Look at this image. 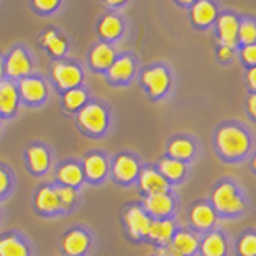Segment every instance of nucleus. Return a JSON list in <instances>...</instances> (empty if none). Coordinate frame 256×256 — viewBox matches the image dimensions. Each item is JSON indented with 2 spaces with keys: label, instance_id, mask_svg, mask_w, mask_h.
Segmentation results:
<instances>
[{
  "label": "nucleus",
  "instance_id": "obj_12",
  "mask_svg": "<svg viewBox=\"0 0 256 256\" xmlns=\"http://www.w3.org/2000/svg\"><path fill=\"white\" fill-rule=\"evenodd\" d=\"M202 252L205 256H222L226 253V242H224V238L220 234L213 232V234H210L204 240Z\"/></svg>",
  "mask_w": 256,
  "mask_h": 256
},
{
  "label": "nucleus",
  "instance_id": "obj_30",
  "mask_svg": "<svg viewBox=\"0 0 256 256\" xmlns=\"http://www.w3.org/2000/svg\"><path fill=\"white\" fill-rule=\"evenodd\" d=\"M60 178L68 184H77L82 180V172H80V168L77 165H66L61 168Z\"/></svg>",
  "mask_w": 256,
  "mask_h": 256
},
{
  "label": "nucleus",
  "instance_id": "obj_39",
  "mask_svg": "<svg viewBox=\"0 0 256 256\" xmlns=\"http://www.w3.org/2000/svg\"><path fill=\"white\" fill-rule=\"evenodd\" d=\"M248 110H250V114L253 117H256V93H253L250 98H248Z\"/></svg>",
  "mask_w": 256,
  "mask_h": 256
},
{
  "label": "nucleus",
  "instance_id": "obj_28",
  "mask_svg": "<svg viewBox=\"0 0 256 256\" xmlns=\"http://www.w3.org/2000/svg\"><path fill=\"white\" fill-rule=\"evenodd\" d=\"M120 29H122V24L120 21L116 18V16H106L102 21H101V26H100V30L104 37H116Z\"/></svg>",
  "mask_w": 256,
  "mask_h": 256
},
{
  "label": "nucleus",
  "instance_id": "obj_27",
  "mask_svg": "<svg viewBox=\"0 0 256 256\" xmlns=\"http://www.w3.org/2000/svg\"><path fill=\"white\" fill-rule=\"evenodd\" d=\"M29 162L32 165V168L37 172L44 170L48 164V157H46V152L42 148H30L29 149Z\"/></svg>",
  "mask_w": 256,
  "mask_h": 256
},
{
  "label": "nucleus",
  "instance_id": "obj_40",
  "mask_svg": "<svg viewBox=\"0 0 256 256\" xmlns=\"http://www.w3.org/2000/svg\"><path fill=\"white\" fill-rule=\"evenodd\" d=\"M218 54H220V58H221V60H229L230 56H232V48H230V46H226V45H222V46L220 48Z\"/></svg>",
  "mask_w": 256,
  "mask_h": 256
},
{
  "label": "nucleus",
  "instance_id": "obj_42",
  "mask_svg": "<svg viewBox=\"0 0 256 256\" xmlns=\"http://www.w3.org/2000/svg\"><path fill=\"white\" fill-rule=\"evenodd\" d=\"M253 165H254V168H256V157H254V160H253Z\"/></svg>",
  "mask_w": 256,
  "mask_h": 256
},
{
  "label": "nucleus",
  "instance_id": "obj_21",
  "mask_svg": "<svg viewBox=\"0 0 256 256\" xmlns=\"http://www.w3.org/2000/svg\"><path fill=\"white\" fill-rule=\"evenodd\" d=\"M114 60V52L108 45H98L92 52V62L96 68H106Z\"/></svg>",
  "mask_w": 256,
  "mask_h": 256
},
{
  "label": "nucleus",
  "instance_id": "obj_11",
  "mask_svg": "<svg viewBox=\"0 0 256 256\" xmlns=\"http://www.w3.org/2000/svg\"><path fill=\"white\" fill-rule=\"evenodd\" d=\"M62 245H64V250H66L69 254H78L86 248L88 238H86V236L84 234V232L74 230V232H70V234L66 236Z\"/></svg>",
  "mask_w": 256,
  "mask_h": 256
},
{
  "label": "nucleus",
  "instance_id": "obj_32",
  "mask_svg": "<svg viewBox=\"0 0 256 256\" xmlns=\"http://www.w3.org/2000/svg\"><path fill=\"white\" fill-rule=\"evenodd\" d=\"M238 252L244 256H256V236L246 234L238 244Z\"/></svg>",
  "mask_w": 256,
  "mask_h": 256
},
{
  "label": "nucleus",
  "instance_id": "obj_37",
  "mask_svg": "<svg viewBox=\"0 0 256 256\" xmlns=\"http://www.w3.org/2000/svg\"><path fill=\"white\" fill-rule=\"evenodd\" d=\"M36 5L38 8H42V10H52V8L56 6V0H46V2H44V0H37Z\"/></svg>",
  "mask_w": 256,
  "mask_h": 256
},
{
  "label": "nucleus",
  "instance_id": "obj_7",
  "mask_svg": "<svg viewBox=\"0 0 256 256\" xmlns=\"http://www.w3.org/2000/svg\"><path fill=\"white\" fill-rule=\"evenodd\" d=\"M126 224L134 236H141V234H148L150 221L140 208H132L126 213Z\"/></svg>",
  "mask_w": 256,
  "mask_h": 256
},
{
  "label": "nucleus",
  "instance_id": "obj_23",
  "mask_svg": "<svg viewBox=\"0 0 256 256\" xmlns=\"http://www.w3.org/2000/svg\"><path fill=\"white\" fill-rule=\"evenodd\" d=\"M85 168L90 178H101L104 172H106V162H104V158L100 156H92L86 158Z\"/></svg>",
  "mask_w": 256,
  "mask_h": 256
},
{
  "label": "nucleus",
  "instance_id": "obj_10",
  "mask_svg": "<svg viewBox=\"0 0 256 256\" xmlns=\"http://www.w3.org/2000/svg\"><path fill=\"white\" fill-rule=\"evenodd\" d=\"M6 69L12 76H21V74H28L30 69V64L28 56L24 54L21 50H16L12 53V56L8 58Z\"/></svg>",
  "mask_w": 256,
  "mask_h": 256
},
{
  "label": "nucleus",
  "instance_id": "obj_24",
  "mask_svg": "<svg viewBox=\"0 0 256 256\" xmlns=\"http://www.w3.org/2000/svg\"><path fill=\"white\" fill-rule=\"evenodd\" d=\"M133 72V62L130 58H120L110 68V76L114 78H126Z\"/></svg>",
  "mask_w": 256,
  "mask_h": 256
},
{
  "label": "nucleus",
  "instance_id": "obj_19",
  "mask_svg": "<svg viewBox=\"0 0 256 256\" xmlns=\"http://www.w3.org/2000/svg\"><path fill=\"white\" fill-rule=\"evenodd\" d=\"M148 234L152 238L158 240V242H166V240L170 238L173 234V224L170 221H165V220L164 221H154V222H150Z\"/></svg>",
  "mask_w": 256,
  "mask_h": 256
},
{
  "label": "nucleus",
  "instance_id": "obj_14",
  "mask_svg": "<svg viewBox=\"0 0 256 256\" xmlns=\"http://www.w3.org/2000/svg\"><path fill=\"white\" fill-rule=\"evenodd\" d=\"M172 246L181 256L182 254H190L197 248V240H196L194 236L189 234V232H180V234L174 236Z\"/></svg>",
  "mask_w": 256,
  "mask_h": 256
},
{
  "label": "nucleus",
  "instance_id": "obj_4",
  "mask_svg": "<svg viewBox=\"0 0 256 256\" xmlns=\"http://www.w3.org/2000/svg\"><path fill=\"white\" fill-rule=\"evenodd\" d=\"M218 29H220L222 45L232 48V45L236 44V40L238 37V22L236 20V16L222 14L218 21Z\"/></svg>",
  "mask_w": 256,
  "mask_h": 256
},
{
  "label": "nucleus",
  "instance_id": "obj_31",
  "mask_svg": "<svg viewBox=\"0 0 256 256\" xmlns=\"http://www.w3.org/2000/svg\"><path fill=\"white\" fill-rule=\"evenodd\" d=\"M44 42H45V45L50 46V50L54 54H61V53H64V50H66V44H64V40L56 36L53 30L46 32L45 37H44Z\"/></svg>",
  "mask_w": 256,
  "mask_h": 256
},
{
  "label": "nucleus",
  "instance_id": "obj_35",
  "mask_svg": "<svg viewBox=\"0 0 256 256\" xmlns=\"http://www.w3.org/2000/svg\"><path fill=\"white\" fill-rule=\"evenodd\" d=\"M242 56L248 64H256V44L246 45L242 50Z\"/></svg>",
  "mask_w": 256,
  "mask_h": 256
},
{
  "label": "nucleus",
  "instance_id": "obj_38",
  "mask_svg": "<svg viewBox=\"0 0 256 256\" xmlns=\"http://www.w3.org/2000/svg\"><path fill=\"white\" fill-rule=\"evenodd\" d=\"M246 80H248V85H250V86L253 88V90H256V66L248 70Z\"/></svg>",
  "mask_w": 256,
  "mask_h": 256
},
{
  "label": "nucleus",
  "instance_id": "obj_43",
  "mask_svg": "<svg viewBox=\"0 0 256 256\" xmlns=\"http://www.w3.org/2000/svg\"><path fill=\"white\" fill-rule=\"evenodd\" d=\"M0 74H2V64H0Z\"/></svg>",
  "mask_w": 256,
  "mask_h": 256
},
{
  "label": "nucleus",
  "instance_id": "obj_17",
  "mask_svg": "<svg viewBox=\"0 0 256 256\" xmlns=\"http://www.w3.org/2000/svg\"><path fill=\"white\" fill-rule=\"evenodd\" d=\"M16 90L12 84L0 82V110L12 112L16 106Z\"/></svg>",
  "mask_w": 256,
  "mask_h": 256
},
{
  "label": "nucleus",
  "instance_id": "obj_26",
  "mask_svg": "<svg viewBox=\"0 0 256 256\" xmlns=\"http://www.w3.org/2000/svg\"><path fill=\"white\" fill-rule=\"evenodd\" d=\"M192 152H194V146L188 140H176L170 144V154L173 157L186 158L190 157Z\"/></svg>",
  "mask_w": 256,
  "mask_h": 256
},
{
  "label": "nucleus",
  "instance_id": "obj_15",
  "mask_svg": "<svg viewBox=\"0 0 256 256\" xmlns=\"http://www.w3.org/2000/svg\"><path fill=\"white\" fill-rule=\"evenodd\" d=\"M190 220L197 228H210L214 221V212L208 205H197L190 213Z\"/></svg>",
  "mask_w": 256,
  "mask_h": 256
},
{
  "label": "nucleus",
  "instance_id": "obj_1",
  "mask_svg": "<svg viewBox=\"0 0 256 256\" xmlns=\"http://www.w3.org/2000/svg\"><path fill=\"white\" fill-rule=\"evenodd\" d=\"M218 146L221 152L228 157H237L240 154H245L250 141L244 130L237 126H224L218 133Z\"/></svg>",
  "mask_w": 256,
  "mask_h": 256
},
{
  "label": "nucleus",
  "instance_id": "obj_29",
  "mask_svg": "<svg viewBox=\"0 0 256 256\" xmlns=\"http://www.w3.org/2000/svg\"><path fill=\"white\" fill-rule=\"evenodd\" d=\"M238 38L246 45H252L256 40V26L252 21H244L242 24H238Z\"/></svg>",
  "mask_w": 256,
  "mask_h": 256
},
{
  "label": "nucleus",
  "instance_id": "obj_22",
  "mask_svg": "<svg viewBox=\"0 0 256 256\" xmlns=\"http://www.w3.org/2000/svg\"><path fill=\"white\" fill-rule=\"evenodd\" d=\"M37 205L42 208V210H56L60 205V200L56 192L52 189H42L38 192V197H37Z\"/></svg>",
  "mask_w": 256,
  "mask_h": 256
},
{
  "label": "nucleus",
  "instance_id": "obj_25",
  "mask_svg": "<svg viewBox=\"0 0 256 256\" xmlns=\"http://www.w3.org/2000/svg\"><path fill=\"white\" fill-rule=\"evenodd\" d=\"M160 170H162L168 178L176 180L184 173V165L180 162V160L166 158V160H162V164H160Z\"/></svg>",
  "mask_w": 256,
  "mask_h": 256
},
{
  "label": "nucleus",
  "instance_id": "obj_41",
  "mask_svg": "<svg viewBox=\"0 0 256 256\" xmlns=\"http://www.w3.org/2000/svg\"><path fill=\"white\" fill-rule=\"evenodd\" d=\"M6 184H8V176H6L5 172L0 170V192H2L6 188Z\"/></svg>",
  "mask_w": 256,
  "mask_h": 256
},
{
  "label": "nucleus",
  "instance_id": "obj_13",
  "mask_svg": "<svg viewBox=\"0 0 256 256\" xmlns=\"http://www.w3.org/2000/svg\"><path fill=\"white\" fill-rule=\"evenodd\" d=\"M114 172H116L117 178L128 181L136 174V172H138V165H136V162L132 157L122 156L117 158V162L114 165Z\"/></svg>",
  "mask_w": 256,
  "mask_h": 256
},
{
  "label": "nucleus",
  "instance_id": "obj_3",
  "mask_svg": "<svg viewBox=\"0 0 256 256\" xmlns=\"http://www.w3.org/2000/svg\"><path fill=\"white\" fill-rule=\"evenodd\" d=\"M78 117L82 125L92 132H101L106 126V112L100 106H96V104H90V106L84 108L80 110Z\"/></svg>",
  "mask_w": 256,
  "mask_h": 256
},
{
  "label": "nucleus",
  "instance_id": "obj_18",
  "mask_svg": "<svg viewBox=\"0 0 256 256\" xmlns=\"http://www.w3.org/2000/svg\"><path fill=\"white\" fill-rule=\"evenodd\" d=\"M21 92L30 101H38L44 98L45 94V86L44 84L37 78H26L21 84Z\"/></svg>",
  "mask_w": 256,
  "mask_h": 256
},
{
  "label": "nucleus",
  "instance_id": "obj_16",
  "mask_svg": "<svg viewBox=\"0 0 256 256\" xmlns=\"http://www.w3.org/2000/svg\"><path fill=\"white\" fill-rule=\"evenodd\" d=\"M216 16V10L214 6L210 2H197L192 8V18L197 24H208L214 20Z\"/></svg>",
  "mask_w": 256,
  "mask_h": 256
},
{
  "label": "nucleus",
  "instance_id": "obj_5",
  "mask_svg": "<svg viewBox=\"0 0 256 256\" xmlns=\"http://www.w3.org/2000/svg\"><path fill=\"white\" fill-rule=\"evenodd\" d=\"M144 84L149 86L152 94H160L168 86V74L162 68H154L144 72Z\"/></svg>",
  "mask_w": 256,
  "mask_h": 256
},
{
  "label": "nucleus",
  "instance_id": "obj_6",
  "mask_svg": "<svg viewBox=\"0 0 256 256\" xmlns=\"http://www.w3.org/2000/svg\"><path fill=\"white\" fill-rule=\"evenodd\" d=\"M141 188L144 190L149 192L150 194H162V192L166 190L168 182L166 180H164L162 174H158L154 170H146L141 174Z\"/></svg>",
  "mask_w": 256,
  "mask_h": 256
},
{
  "label": "nucleus",
  "instance_id": "obj_36",
  "mask_svg": "<svg viewBox=\"0 0 256 256\" xmlns=\"http://www.w3.org/2000/svg\"><path fill=\"white\" fill-rule=\"evenodd\" d=\"M157 256H181L178 252L174 250V248L170 245V246H164V248H160V250L157 252Z\"/></svg>",
  "mask_w": 256,
  "mask_h": 256
},
{
  "label": "nucleus",
  "instance_id": "obj_33",
  "mask_svg": "<svg viewBox=\"0 0 256 256\" xmlns=\"http://www.w3.org/2000/svg\"><path fill=\"white\" fill-rule=\"evenodd\" d=\"M64 101H66V106L68 108H77L80 106L84 101H85V93L82 90H70L66 93V98H64Z\"/></svg>",
  "mask_w": 256,
  "mask_h": 256
},
{
  "label": "nucleus",
  "instance_id": "obj_2",
  "mask_svg": "<svg viewBox=\"0 0 256 256\" xmlns=\"http://www.w3.org/2000/svg\"><path fill=\"white\" fill-rule=\"evenodd\" d=\"M213 204L222 213H237L244 208V200L238 196L236 188L224 182L213 192Z\"/></svg>",
  "mask_w": 256,
  "mask_h": 256
},
{
  "label": "nucleus",
  "instance_id": "obj_34",
  "mask_svg": "<svg viewBox=\"0 0 256 256\" xmlns=\"http://www.w3.org/2000/svg\"><path fill=\"white\" fill-rule=\"evenodd\" d=\"M54 192H56V196H58V200L64 205L70 204L72 200H74V197H76L74 190H72L70 188H60V189H56Z\"/></svg>",
  "mask_w": 256,
  "mask_h": 256
},
{
  "label": "nucleus",
  "instance_id": "obj_20",
  "mask_svg": "<svg viewBox=\"0 0 256 256\" xmlns=\"http://www.w3.org/2000/svg\"><path fill=\"white\" fill-rule=\"evenodd\" d=\"M0 256H28V250L20 240L8 237L0 240Z\"/></svg>",
  "mask_w": 256,
  "mask_h": 256
},
{
  "label": "nucleus",
  "instance_id": "obj_8",
  "mask_svg": "<svg viewBox=\"0 0 256 256\" xmlns=\"http://www.w3.org/2000/svg\"><path fill=\"white\" fill-rule=\"evenodd\" d=\"M53 76L62 86H72L78 84L80 70L76 66H66V64H56L53 69Z\"/></svg>",
  "mask_w": 256,
  "mask_h": 256
},
{
  "label": "nucleus",
  "instance_id": "obj_9",
  "mask_svg": "<svg viewBox=\"0 0 256 256\" xmlns=\"http://www.w3.org/2000/svg\"><path fill=\"white\" fill-rule=\"evenodd\" d=\"M146 206L150 213L154 214H166L172 210L173 206V200L172 197L162 192V194H150L146 198Z\"/></svg>",
  "mask_w": 256,
  "mask_h": 256
}]
</instances>
